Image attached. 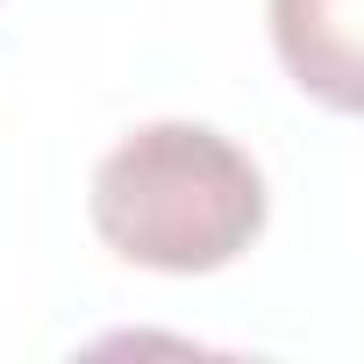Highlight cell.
Instances as JSON below:
<instances>
[{
    "label": "cell",
    "mask_w": 364,
    "mask_h": 364,
    "mask_svg": "<svg viewBox=\"0 0 364 364\" xmlns=\"http://www.w3.org/2000/svg\"><path fill=\"white\" fill-rule=\"evenodd\" d=\"M93 229L150 272H222L264 229V171L200 122H150L93 171Z\"/></svg>",
    "instance_id": "6da1fadb"
},
{
    "label": "cell",
    "mask_w": 364,
    "mask_h": 364,
    "mask_svg": "<svg viewBox=\"0 0 364 364\" xmlns=\"http://www.w3.org/2000/svg\"><path fill=\"white\" fill-rule=\"evenodd\" d=\"M357 8L364 0H272V43L286 72L336 114L357 107Z\"/></svg>",
    "instance_id": "7a4b0ae2"
}]
</instances>
